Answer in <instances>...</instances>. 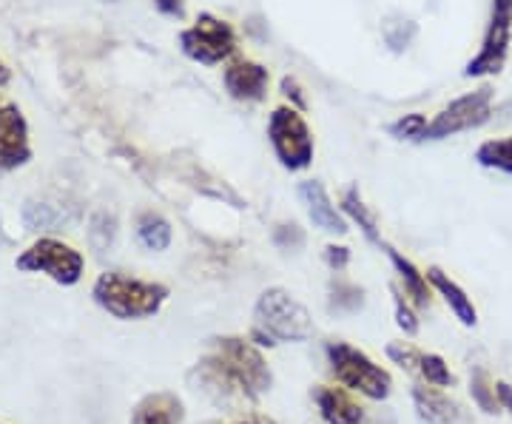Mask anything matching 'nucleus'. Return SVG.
Returning <instances> with one entry per match:
<instances>
[{"instance_id": "b1692460", "label": "nucleus", "mask_w": 512, "mask_h": 424, "mask_svg": "<svg viewBox=\"0 0 512 424\" xmlns=\"http://www.w3.org/2000/svg\"><path fill=\"white\" fill-rule=\"evenodd\" d=\"M390 131L402 140H424V131H427V120L421 114H404L402 120H396Z\"/></svg>"}, {"instance_id": "0eeeda50", "label": "nucleus", "mask_w": 512, "mask_h": 424, "mask_svg": "<svg viewBox=\"0 0 512 424\" xmlns=\"http://www.w3.org/2000/svg\"><path fill=\"white\" fill-rule=\"evenodd\" d=\"M493 89L481 86L476 92L456 97L447 109H441L424 131V140H444V137H456L461 131H473L484 126L493 117Z\"/></svg>"}, {"instance_id": "f8f14e48", "label": "nucleus", "mask_w": 512, "mask_h": 424, "mask_svg": "<svg viewBox=\"0 0 512 424\" xmlns=\"http://www.w3.org/2000/svg\"><path fill=\"white\" fill-rule=\"evenodd\" d=\"M6 80V72L0 69V83ZM29 157L26 143V123L20 111L9 103H0V163L3 166H18Z\"/></svg>"}, {"instance_id": "4468645a", "label": "nucleus", "mask_w": 512, "mask_h": 424, "mask_svg": "<svg viewBox=\"0 0 512 424\" xmlns=\"http://www.w3.org/2000/svg\"><path fill=\"white\" fill-rule=\"evenodd\" d=\"M313 399H316V407H319L325 424H367L365 407L356 405L348 390L319 385L313 390Z\"/></svg>"}, {"instance_id": "6ab92c4d", "label": "nucleus", "mask_w": 512, "mask_h": 424, "mask_svg": "<svg viewBox=\"0 0 512 424\" xmlns=\"http://www.w3.org/2000/svg\"><path fill=\"white\" fill-rule=\"evenodd\" d=\"M171 222L157 211H143L137 220V240L143 242L148 251H165L171 245Z\"/></svg>"}, {"instance_id": "ddd939ff", "label": "nucleus", "mask_w": 512, "mask_h": 424, "mask_svg": "<svg viewBox=\"0 0 512 424\" xmlns=\"http://www.w3.org/2000/svg\"><path fill=\"white\" fill-rule=\"evenodd\" d=\"M299 197H302V203L308 205V214H311L316 228H322L325 234H336V237L348 234V220L336 211V205L330 203L328 191L322 188V183H316V180L302 183L299 185Z\"/></svg>"}, {"instance_id": "423d86ee", "label": "nucleus", "mask_w": 512, "mask_h": 424, "mask_svg": "<svg viewBox=\"0 0 512 424\" xmlns=\"http://www.w3.org/2000/svg\"><path fill=\"white\" fill-rule=\"evenodd\" d=\"M180 49L185 57L197 60L202 66H217L237 52V32L228 20L214 15H200L194 26L180 32Z\"/></svg>"}, {"instance_id": "39448f33", "label": "nucleus", "mask_w": 512, "mask_h": 424, "mask_svg": "<svg viewBox=\"0 0 512 424\" xmlns=\"http://www.w3.org/2000/svg\"><path fill=\"white\" fill-rule=\"evenodd\" d=\"M268 137L274 146L279 163L291 171H305L313 163V134L305 117L293 106L271 111L268 117Z\"/></svg>"}, {"instance_id": "9d476101", "label": "nucleus", "mask_w": 512, "mask_h": 424, "mask_svg": "<svg viewBox=\"0 0 512 424\" xmlns=\"http://www.w3.org/2000/svg\"><path fill=\"white\" fill-rule=\"evenodd\" d=\"M222 83L228 94L234 100H242V103H259L265 94H268V83H271V74L265 66H259L248 57H239L234 63L225 66L222 72Z\"/></svg>"}, {"instance_id": "412c9836", "label": "nucleus", "mask_w": 512, "mask_h": 424, "mask_svg": "<svg viewBox=\"0 0 512 424\" xmlns=\"http://www.w3.org/2000/svg\"><path fill=\"white\" fill-rule=\"evenodd\" d=\"M342 211L362 228V234H365L367 240L373 242V245H382L379 228H376V217H373V211L367 208L365 200H362V194H359L356 188H348V191H345V197H342Z\"/></svg>"}, {"instance_id": "7ed1b4c3", "label": "nucleus", "mask_w": 512, "mask_h": 424, "mask_svg": "<svg viewBox=\"0 0 512 424\" xmlns=\"http://www.w3.org/2000/svg\"><path fill=\"white\" fill-rule=\"evenodd\" d=\"M328 362L333 376L345 388L362 393L373 402H382L390 396L393 379L384 368H379L367 353L356 351L348 342H328Z\"/></svg>"}, {"instance_id": "7c9ffc66", "label": "nucleus", "mask_w": 512, "mask_h": 424, "mask_svg": "<svg viewBox=\"0 0 512 424\" xmlns=\"http://www.w3.org/2000/svg\"><path fill=\"white\" fill-rule=\"evenodd\" d=\"M234 424H276L274 419H268V416H248V419H239Z\"/></svg>"}, {"instance_id": "5701e85b", "label": "nucleus", "mask_w": 512, "mask_h": 424, "mask_svg": "<svg viewBox=\"0 0 512 424\" xmlns=\"http://www.w3.org/2000/svg\"><path fill=\"white\" fill-rule=\"evenodd\" d=\"M365 302L362 291L356 285H348V282H336L333 285V299H330V308L333 311H359Z\"/></svg>"}, {"instance_id": "f257e3e1", "label": "nucleus", "mask_w": 512, "mask_h": 424, "mask_svg": "<svg viewBox=\"0 0 512 424\" xmlns=\"http://www.w3.org/2000/svg\"><path fill=\"white\" fill-rule=\"evenodd\" d=\"M202 379L228 396L259 399L274 385V373L268 368L265 356L256 351L254 342L239 336H222L211 342V351L200 362Z\"/></svg>"}, {"instance_id": "9b49d317", "label": "nucleus", "mask_w": 512, "mask_h": 424, "mask_svg": "<svg viewBox=\"0 0 512 424\" xmlns=\"http://www.w3.org/2000/svg\"><path fill=\"white\" fill-rule=\"evenodd\" d=\"M387 356L393 362H399L402 368L419 373L421 379H427V385H436V388H453L456 385V376L450 373L447 362L436 353H421L410 345H387Z\"/></svg>"}, {"instance_id": "c756f323", "label": "nucleus", "mask_w": 512, "mask_h": 424, "mask_svg": "<svg viewBox=\"0 0 512 424\" xmlns=\"http://www.w3.org/2000/svg\"><path fill=\"white\" fill-rule=\"evenodd\" d=\"M282 92H285V97H288V100H293V103H296V109H305V97L299 94V86L293 83L291 77H285V80H282Z\"/></svg>"}, {"instance_id": "393cba45", "label": "nucleus", "mask_w": 512, "mask_h": 424, "mask_svg": "<svg viewBox=\"0 0 512 424\" xmlns=\"http://www.w3.org/2000/svg\"><path fill=\"white\" fill-rule=\"evenodd\" d=\"M390 294H393V305H396V325H399L407 336H416V333H419V319H416V314H413L410 305L404 302V296L399 294V288H390Z\"/></svg>"}, {"instance_id": "dca6fc26", "label": "nucleus", "mask_w": 512, "mask_h": 424, "mask_svg": "<svg viewBox=\"0 0 512 424\" xmlns=\"http://www.w3.org/2000/svg\"><path fill=\"white\" fill-rule=\"evenodd\" d=\"M413 402L424 422L430 424H470L464 410L439 390L433 388H413Z\"/></svg>"}, {"instance_id": "f03ea898", "label": "nucleus", "mask_w": 512, "mask_h": 424, "mask_svg": "<svg viewBox=\"0 0 512 424\" xmlns=\"http://www.w3.org/2000/svg\"><path fill=\"white\" fill-rule=\"evenodd\" d=\"M94 299L103 311H109L117 319H146L163 308L168 288L160 282H146L111 271L94 282Z\"/></svg>"}, {"instance_id": "a211bd4d", "label": "nucleus", "mask_w": 512, "mask_h": 424, "mask_svg": "<svg viewBox=\"0 0 512 424\" xmlns=\"http://www.w3.org/2000/svg\"><path fill=\"white\" fill-rule=\"evenodd\" d=\"M382 248H384V254L390 257V262H393V268L399 271V277H402L404 282V291L413 296V302L421 305V308H424V305H430V282H427V274H421L419 268H416V265H413L407 257H402L396 248H390V245H384V242H382Z\"/></svg>"}, {"instance_id": "cd10ccee", "label": "nucleus", "mask_w": 512, "mask_h": 424, "mask_svg": "<svg viewBox=\"0 0 512 424\" xmlns=\"http://www.w3.org/2000/svg\"><path fill=\"white\" fill-rule=\"evenodd\" d=\"M154 6L171 18H183L185 15V0H154Z\"/></svg>"}, {"instance_id": "f3484780", "label": "nucleus", "mask_w": 512, "mask_h": 424, "mask_svg": "<svg viewBox=\"0 0 512 424\" xmlns=\"http://www.w3.org/2000/svg\"><path fill=\"white\" fill-rule=\"evenodd\" d=\"M427 282H430V285L444 296V302L450 305V311L456 314V319L464 325V328H476V322H478L476 305H473V299L467 296V291H464L458 282H453V279L447 277L441 268H430V271H427Z\"/></svg>"}, {"instance_id": "1a4fd4ad", "label": "nucleus", "mask_w": 512, "mask_h": 424, "mask_svg": "<svg viewBox=\"0 0 512 424\" xmlns=\"http://www.w3.org/2000/svg\"><path fill=\"white\" fill-rule=\"evenodd\" d=\"M20 271H40L60 285H74L83 277V257L72 245L57 240H37L29 251L18 257Z\"/></svg>"}, {"instance_id": "aec40b11", "label": "nucleus", "mask_w": 512, "mask_h": 424, "mask_svg": "<svg viewBox=\"0 0 512 424\" xmlns=\"http://www.w3.org/2000/svg\"><path fill=\"white\" fill-rule=\"evenodd\" d=\"M476 163L512 177V137H495L476 148Z\"/></svg>"}, {"instance_id": "c85d7f7f", "label": "nucleus", "mask_w": 512, "mask_h": 424, "mask_svg": "<svg viewBox=\"0 0 512 424\" xmlns=\"http://www.w3.org/2000/svg\"><path fill=\"white\" fill-rule=\"evenodd\" d=\"M495 393H498V405L512 416V385L507 382H495Z\"/></svg>"}, {"instance_id": "a878e982", "label": "nucleus", "mask_w": 512, "mask_h": 424, "mask_svg": "<svg viewBox=\"0 0 512 424\" xmlns=\"http://www.w3.org/2000/svg\"><path fill=\"white\" fill-rule=\"evenodd\" d=\"M274 240L279 248H302L305 245V234L299 231V225H279L274 234Z\"/></svg>"}, {"instance_id": "4be33fe9", "label": "nucleus", "mask_w": 512, "mask_h": 424, "mask_svg": "<svg viewBox=\"0 0 512 424\" xmlns=\"http://www.w3.org/2000/svg\"><path fill=\"white\" fill-rule=\"evenodd\" d=\"M470 393H473V402L478 410H484L487 416H498L501 405H498V393H495V382H490L487 370L476 368L470 376Z\"/></svg>"}, {"instance_id": "20e7f679", "label": "nucleus", "mask_w": 512, "mask_h": 424, "mask_svg": "<svg viewBox=\"0 0 512 424\" xmlns=\"http://www.w3.org/2000/svg\"><path fill=\"white\" fill-rule=\"evenodd\" d=\"M256 328L282 342H308L313 336V319L288 291L268 288L254 308Z\"/></svg>"}, {"instance_id": "2eb2a0df", "label": "nucleus", "mask_w": 512, "mask_h": 424, "mask_svg": "<svg viewBox=\"0 0 512 424\" xmlns=\"http://www.w3.org/2000/svg\"><path fill=\"white\" fill-rule=\"evenodd\" d=\"M185 422V405L180 396L174 393H148L146 399H140L131 424H183Z\"/></svg>"}, {"instance_id": "6e6552de", "label": "nucleus", "mask_w": 512, "mask_h": 424, "mask_svg": "<svg viewBox=\"0 0 512 424\" xmlns=\"http://www.w3.org/2000/svg\"><path fill=\"white\" fill-rule=\"evenodd\" d=\"M512 46V0H493L478 55L467 63V77H493L504 69Z\"/></svg>"}, {"instance_id": "bb28decb", "label": "nucleus", "mask_w": 512, "mask_h": 424, "mask_svg": "<svg viewBox=\"0 0 512 424\" xmlns=\"http://www.w3.org/2000/svg\"><path fill=\"white\" fill-rule=\"evenodd\" d=\"M325 259H328L330 268L342 271V268L348 265L350 251H348V248H342V245H328V248H325Z\"/></svg>"}]
</instances>
